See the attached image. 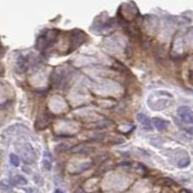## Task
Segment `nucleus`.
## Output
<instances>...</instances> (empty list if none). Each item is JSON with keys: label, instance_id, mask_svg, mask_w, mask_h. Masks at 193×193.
<instances>
[{"label": "nucleus", "instance_id": "nucleus-1", "mask_svg": "<svg viewBox=\"0 0 193 193\" xmlns=\"http://www.w3.org/2000/svg\"><path fill=\"white\" fill-rule=\"evenodd\" d=\"M172 104V96L168 92L157 91L150 95L148 99V105L153 110H162Z\"/></svg>", "mask_w": 193, "mask_h": 193}, {"label": "nucleus", "instance_id": "nucleus-2", "mask_svg": "<svg viewBox=\"0 0 193 193\" xmlns=\"http://www.w3.org/2000/svg\"><path fill=\"white\" fill-rule=\"evenodd\" d=\"M86 35L80 31V30H74L72 33V37H70V46L72 48H76L80 45H82L85 42Z\"/></svg>", "mask_w": 193, "mask_h": 193}, {"label": "nucleus", "instance_id": "nucleus-3", "mask_svg": "<svg viewBox=\"0 0 193 193\" xmlns=\"http://www.w3.org/2000/svg\"><path fill=\"white\" fill-rule=\"evenodd\" d=\"M178 115L182 122L193 124V111L187 106H181L178 108Z\"/></svg>", "mask_w": 193, "mask_h": 193}, {"label": "nucleus", "instance_id": "nucleus-4", "mask_svg": "<svg viewBox=\"0 0 193 193\" xmlns=\"http://www.w3.org/2000/svg\"><path fill=\"white\" fill-rule=\"evenodd\" d=\"M137 120L140 122V124L143 126L144 128L148 129V130H151L152 128H153V127H152V121L150 120V118L143 114V113H139L137 115Z\"/></svg>", "mask_w": 193, "mask_h": 193}, {"label": "nucleus", "instance_id": "nucleus-5", "mask_svg": "<svg viewBox=\"0 0 193 193\" xmlns=\"http://www.w3.org/2000/svg\"><path fill=\"white\" fill-rule=\"evenodd\" d=\"M152 122H153V125L158 129V130H165L168 126H169V122L166 121V120H163L161 118H153V120H152Z\"/></svg>", "mask_w": 193, "mask_h": 193}, {"label": "nucleus", "instance_id": "nucleus-6", "mask_svg": "<svg viewBox=\"0 0 193 193\" xmlns=\"http://www.w3.org/2000/svg\"><path fill=\"white\" fill-rule=\"evenodd\" d=\"M27 59L23 56V55H20L18 56L17 60V69L18 70V73H23L27 69Z\"/></svg>", "mask_w": 193, "mask_h": 193}, {"label": "nucleus", "instance_id": "nucleus-7", "mask_svg": "<svg viewBox=\"0 0 193 193\" xmlns=\"http://www.w3.org/2000/svg\"><path fill=\"white\" fill-rule=\"evenodd\" d=\"M45 158L43 159V168L46 170V171H50L51 169V165H52V162H51V157H50L49 154L47 152H45Z\"/></svg>", "mask_w": 193, "mask_h": 193}, {"label": "nucleus", "instance_id": "nucleus-8", "mask_svg": "<svg viewBox=\"0 0 193 193\" xmlns=\"http://www.w3.org/2000/svg\"><path fill=\"white\" fill-rule=\"evenodd\" d=\"M91 151H93V150L89 147H86V146H75V148L72 149V152H75V153H80V154H87V153H90Z\"/></svg>", "mask_w": 193, "mask_h": 193}, {"label": "nucleus", "instance_id": "nucleus-9", "mask_svg": "<svg viewBox=\"0 0 193 193\" xmlns=\"http://www.w3.org/2000/svg\"><path fill=\"white\" fill-rule=\"evenodd\" d=\"M13 182L15 185H17V186H25V185H27V180L23 176L17 175V176L14 177Z\"/></svg>", "mask_w": 193, "mask_h": 193}, {"label": "nucleus", "instance_id": "nucleus-10", "mask_svg": "<svg viewBox=\"0 0 193 193\" xmlns=\"http://www.w3.org/2000/svg\"><path fill=\"white\" fill-rule=\"evenodd\" d=\"M158 184H160L161 186H175L176 182L169 178H162L161 180H159Z\"/></svg>", "mask_w": 193, "mask_h": 193}, {"label": "nucleus", "instance_id": "nucleus-11", "mask_svg": "<svg viewBox=\"0 0 193 193\" xmlns=\"http://www.w3.org/2000/svg\"><path fill=\"white\" fill-rule=\"evenodd\" d=\"M190 163V159L186 157H184V158H181L178 161V167L180 168H186L189 165Z\"/></svg>", "mask_w": 193, "mask_h": 193}, {"label": "nucleus", "instance_id": "nucleus-12", "mask_svg": "<svg viewBox=\"0 0 193 193\" xmlns=\"http://www.w3.org/2000/svg\"><path fill=\"white\" fill-rule=\"evenodd\" d=\"M10 160H11L12 165H14V166H18L19 165V158L17 155L11 154V156H10Z\"/></svg>", "mask_w": 193, "mask_h": 193}, {"label": "nucleus", "instance_id": "nucleus-13", "mask_svg": "<svg viewBox=\"0 0 193 193\" xmlns=\"http://www.w3.org/2000/svg\"><path fill=\"white\" fill-rule=\"evenodd\" d=\"M75 193H85V192H84V190H82L81 188H79V189H77V190L75 191Z\"/></svg>", "mask_w": 193, "mask_h": 193}, {"label": "nucleus", "instance_id": "nucleus-14", "mask_svg": "<svg viewBox=\"0 0 193 193\" xmlns=\"http://www.w3.org/2000/svg\"><path fill=\"white\" fill-rule=\"evenodd\" d=\"M55 193H64V192H63L62 190H60V189H56V190H55Z\"/></svg>", "mask_w": 193, "mask_h": 193}]
</instances>
